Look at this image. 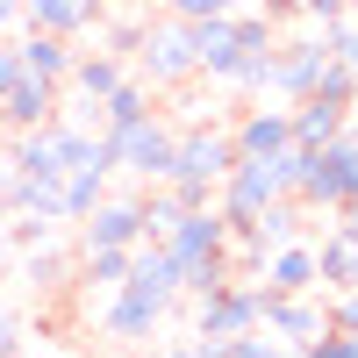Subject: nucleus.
<instances>
[{
	"label": "nucleus",
	"instance_id": "1",
	"mask_svg": "<svg viewBox=\"0 0 358 358\" xmlns=\"http://www.w3.org/2000/svg\"><path fill=\"white\" fill-rule=\"evenodd\" d=\"M187 43H194V79L258 94L265 65H273V43H280V22H265V15H251V8H229V15L187 22Z\"/></svg>",
	"mask_w": 358,
	"mask_h": 358
},
{
	"label": "nucleus",
	"instance_id": "2",
	"mask_svg": "<svg viewBox=\"0 0 358 358\" xmlns=\"http://www.w3.org/2000/svg\"><path fill=\"white\" fill-rule=\"evenodd\" d=\"M236 165V143L222 122H187L172 136V172H165V187L179 208H215V187H222V172Z\"/></svg>",
	"mask_w": 358,
	"mask_h": 358
},
{
	"label": "nucleus",
	"instance_id": "3",
	"mask_svg": "<svg viewBox=\"0 0 358 358\" xmlns=\"http://www.w3.org/2000/svg\"><path fill=\"white\" fill-rule=\"evenodd\" d=\"M172 136H179V122H165V115L151 108L143 122L108 129L101 143H108V165L122 172V179H136V187H165V172H172Z\"/></svg>",
	"mask_w": 358,
	"mask_h": 358
},
{
	"label": "nucleus",
	"instance_id": "4",
	"mask_svg": "<svg viewBox=\"0 0 358 358\" xmlns=\"http://www.w3.org/2000/svg\"><path fill=\"white\" fill-rule=\"evenodd\" d=\"M129 72L151 86V94H179V86H194V43H187V22L151 15V22H143L136 57H129Z\"/></svg>",
	"mask_w": 358,
	"mask_h": 358
},
{
	"label": "nucleus",
	"instance_id": "5",
	"mask_svg": "<svg viewBox=\"0 0 358 358\" xmlns=\"http://www.w3.org/2000/svg\"><path fill=\"white\" fill-rule=\"evenodd\" d=\"M273 201H294L287 179H280V158H236L222 172V187H215V215L236 229V222H251L258 208H273Z\"/></svg>",
	"mask_w": 358,
	"mask_h": 358
},
{
	"label": "nucleus",
	"instance_id": "6",
	"mask_svg": "<svg viewBox=\"0 0 358 358\" xmlns=\"http://www.w3.org/2000/svg\"><path fill=\"white\" fill-rule=\"evenodd\" d=\"M351 194H358V136L344 129V136H330V143L308 158V179H301V194H294V201H301V208H330V215H337Z\"/></svg>",
	"mask_w": 358,
	"mask_h": 358
},
{
	"label": "nucleus",
	"instance_id": "7",
	"mask_svg": "<svg viewBox=\"0 0 358 358\" xmlns=\"http://www.w3.org/2000/svg\"><path fill=\"white\" fill-rule=\"evenodd\" d=\"M322 29H301V36H280L273 43V65H265V79H258V94L265 101H301L308 86H315V72H322Z\"/></svg>",
	"mask_w": 358,
	"mask_h": 358
},
{
	"label": "nucleus",
	"instance_id": "8",
	"mask_svg": "<svg viewBox=\"0 0 358 358\" xmlns=\"http://www.w3.org/2000/svg\"><path fill=\"white\" fill-rule=\"evenodd\" d=\"M143 244V194H101L79 215V251H136Z\"/></svg>",
	"mask_w": 358,
	"mask_h": 358
},
{
	"label": "nucleus",
	"instance_id": "9",
	"mask_svg": "<svg viewBox=\"0 0 358 358\" xmlns=\"http://www.w3.org/2000/svg\"><path fill=\"white\" fill-rule=\"evenodd\" d=\"M258 330L280 337L287 351H301L330 330V308H322V294H265L258 287Z\"/></svg>",
	"mask_w": 358,
	"mask_h": 358
},
{
	"label": "nucleus",
	"instance_id": "10",
	"mask_svg": "<svg viewBox=\"0 0 358 358\" xmlns=\"http://www.w3.org/2000/svg\"><path fill=\"white\" fill-rule=\"evenodd\" d=\"M244 330H258V287L251 280H229V287L208 294V301H194V337L229 344V337H244Z\"/></svg>",
	"mask_w": 358,
	"mask_h": 358
},
{
	"label": "nucleus",
	"instance_id": "11",
	"mask_svg": "<svg viewBox=\"0 0 358 358\" xmlns=\"http://www.w3.org/2000/svg\"><path fill=\"white\" fill-rule=\"evenodd\" d=\"M165 315H172V301H151V294H136V287H108L101 337H115V344H151L165 330Z\"/></svg>",
	"mask_w": 358,
	"mask_h": 358
},
{
	"label": "nucleus",
	"instance_id": "12",
	"mask_svg": "<svg viewBox=\"0 0 358 358\" xmlns=\"http://www.w3.org/2000/svg\"><path fill=\"white\" fill-rule=\"evenodd\" d=\"M158 244L172 251V265H201V258H222L229 251V222L215 215V208H179V222L158 236Z\"/></svg>",
	"mask_w": 358,
	"mask_h": 358
},
{
	"label": "nucleus",
	"instance_id": "13",
	"mask_svg": "<svg viewBox=\"0 0 358 358\" xmlns=\"http://www.w3.org/2000/svg\"><path fill=\"white\" fill-rule=\"evenodd\" d=\"M229 143H236V158H280L287 143H294L287 101H273V108H244V115L229 122Z\"/></svg>",
	"mask_w": 358,
	"mask_h": 358
},
{
	"label": "nucleus",
	"instance_id": "14",
	"mask_svg": "<svg viewBox=\"0 0 358 358\" xmlns=\"http://www.w3.org/2000/svg\"><path fill=\"white\" fill-rule=\"evenodd\" d=\"M258 287H265V294H322V287H315V244H308V236H294V244L265 251V258H258Z\"/></svg>",
	"mask_w": 358,
	"mask_h": 358
},
{
	"label": "nucleus",
	"instance_id": "15",
	"mask_svg": "<svg viewBox=\"0 0 358 358\" xmlns=\"http://www.w3.org/2000/svg\"><path fill=\"white\" fill-rule=\"evenodd\" d=\"M43 122H57V86L22 72L8 94H0V129H8V136H22V129H43Z\"/></svg>",
	"mask_w": 358,
	"mask_h": 358
},
{
	"label": "nucleus",
	"instance_id": "16",
	"mask_svg": "<svg viewBox=\"0 0 358 358\" xmlns=\"http://www.w3.org/2000/svg\"><path fill=\"white\" fill-rule=\"evenodd\" d=\"M129 79V57H115V50H79L72 57V72H65V86H57V94H72V101H108L115 86Z\"/></svg>",
	"mask_w": 358,
	"mask_h": 358
},
{
	"label": "nucleus",
	"instance_id": "17",
	"mask_svg": "<svg viewBox=\"0 0 358 358\" xmlns=\"http://www.w3.org/2000/svg\"><path fill=\"white\" fill-rule=\"evenodd\" d=\"M22 29H50V36H94L101 29V0H22Z\"/></svg>",
	"mask_w": 358,
	"mask_h": 358
},
{
	"label": "nucleus",
	"instance_id": "18",
	"mask_svg": "<svg viewBox=\"0 0 358 358\" xmlns=\"http://www.w3.org/2000/svg\"><path fill=\"white\" fill-rule=\"evenodd\" d=\"M315 244V287L322 294H344V287H358V236L351 229H322V236H308Z\"/></svg>",
	"mask_w": 358,
	"mask_h": 358
},
{
	"label": "nucleus",
	"instance_id": "19",
	"mask_svg": "<svg viewBox=\"0 0 358 358\" xmlns=\"http://www.w3.org/2000/svg\"><path fill=\"white\" fill-rule=\"evenodd\" d=\"M15 57H22V72L29 79H50V86H65V72H72V36H50V29H22L15 36Z\"/></svg>",
	"mask_w": 358,
	"mask_h": 358
},
{
	"label": "nucleus",
	"instance_id": "20",
	"mask_svg": "<svg viewBox=\"0 0 358 358\" xmlns=\"http://www.w3.org/2000/svg\"><path fill=\"white\" fill-rule=\"evenodd\" d=\"M287 122H294V143H301V151H322L330 136H344L351 108L322 101V94H301V101H287Z\"/></svg>",
	"mask_w": 358,
	"mask_h": 358
},
{
	"label": "nucleus",
	"instance_id": "21",
	"mask_svg": "<svg viewBox=\"0 0 358 358\" xmlns=\"http://www.w3.org/2000/svg\"><path fill=\"white\" fill-rule=\"evenodd\" d=\"M122 287L151 294V301H179V265H172V251H165V244H136V251H129V280H122Z\"/></svg>",
	"mask_w": 358,
	"mask_h": 358
},
{
	"label": "nucleus",
	"instance_id": "22",
	"mask_svg": "<svg viewBox=\"0 0 358 358\" xmlns=\"http://www.w3.org/2000/svg\"><path fill=\"white\" fill-rule=\"evenodd\" d=\"M101 115H108V129H129V122H143V115H151V86H143V79L129 72V79H122V86H115V94L101 101ZM108 129H101V136H108Z\"/></svg>",
	"mask_w": 358,
	"mask_h": 358
},
{
	"label": "nucleus",
	"instance_id": "23",
	"mask_svg": "<svg viewBox=\"0 0 358 358\" xmlns=\"http://www.w3.org/2000/svg\"><path fill=\"white\" fill-rule=\"evenodd\" d=\"M72 273H79L86 287H101V294H108V287H122V280H129V251H79Z\"/></svg>",
	"mask_w": 358,
	"mask_h": 358
},
{
	"label": "nucleus",
	"instance_id": "24",
	"mask_svg": "<svg viewBox=\"0 0 358 358\" xmlns=\"http://www.w3.org/2000/svg\"><path fill=\"white\" fill-rule=\"evenodd\" d=\"M143 22H151V8L143 15H101V50H115V57H136V43H143Z\"/></svg>",
	"mask_w": 358,
	"mask_h": 358
},
{
	"label": "nucleus",
	"instance_id": "25",
	"mask_svg": "<svg viewBox=\"0 0 358 358\" xmlns=\"http://www.w3.org/2000/svg\"><path fill=\"white\" fill-rule=\"evenodd\" d=\"M236 273H229V251L222 258H201V265H179V294H194V301H208L215 287H229Z\"/></svg>",
	"mask_w": 358,
	"mask_h": 358
},
{
	"label": "nucleus",
	"instance_id": "26",
	"mask_svg": "<svg viewBox=\"0 0 358 358\" xmlns=\"http://www.w3.org/2000/svg\"><path fill=\"white\" fill-rule=\"evenodd\" d=\"M308 94L337 101V108H358V72H351V65H337V57H322V72H315V86H308Z\"/></svg>",
	"mask_w": 358,
	"mask_h": 358
},
{
	"label": "nucleus",
	"instance_id": "27",
	"mask_svg": "<svg viewBox=\"0 0 358 358\" xmlns=\"http://www.w3.org/2000/svg\"><path fill=\"white\" fill-rule=\"evenodd\" d=\"M322 50H330L337 65H351V72H358V8H344L337 22H322Z\"/></svg>",
	"mask_w": 358,
	"mask_h": 358
},
{
	"label": "nucleus",
	"instance_id": "28",
	"mask_svg": "<svg viewBox=\"0 0 358 358\" xmlns=\"http://www.w3.org/2000/svg\"><path fill=\"white\" fill-rule=\"evenodd\" d=\"M179 222V201H172V187H143V244H158V236Z\"/></svg>",
	"mask_w": 358,
	"mask_h": 358
},
{
	"label": "nucleus",
	"instance_id": "29",
	"mask_svg": "<svg viewBox=\"0 0 358 358\" xmlns=\"http://www.w3.org/2000/svg\"><path fill=\"white\" fill-rule=\"evenodd\" d=\"M22 273L36 280V287H65V273H72V258L57 251V244H36V251L22 258Z\"/></svg>",
	"mask_w": 358,
	"mask_h": 358
},
{
	"label": "nucleus",
	"instance_id": "30",
	"mask_svg": "<svg viewBox=\"0 0 358 358\" xmlns=\"http://www.w3.org/2000/svg\"><path fill=\"white\" fill-rule=\"evenodd\" d=\"M158 15H172V22H208V15H229L236 0H151Z\"/></svg>",
	"mask_w": 358,
	"mask_h": 358
},
{
	"label": "nucleus",
	"instance_id": "31",
	"mask_svg": "<svg viewBox=\"0 0 358 358\" xmlns=\"http://www.w3.org/2000/svg\"><path fill=\"white\" fill-rule=\"evenodd\" d=\"M222 351H229V358H294L280 337H265V330H244V337H229Z\"/></svg>",
	"mask_w": 358,
	"mask_h": 358
},
{
	"label": "nucleus",
	"instance_id": "32",
	"mask_svg": "<svg viewBox=\"0 0 358 358\" xmlns=\"http://www.w3.org/2000/svg\"><path fill=\"white\" fill-rule=\"evenodd\" d=\"M294 358H358V337H344V330H322L315 344H301Z\"/></svg>",
	"mask_w": 358,
	"mask_h": 358
},
{
	"label": "nucleus",
	"instance_id": "33",
	"mask_svg": "<svg viewBox=\"0 0 358 358\" xmlns=\"http://www.w3.org/2000/svg\"><path fill=\"white\" fill-rule=\"evenodd\" d=\"M22 337H29V322H22L15 308H0V358H15V351H22Z\"/></svg>",
	"mask_w": 358,
	"mask_h": 358
},
{
	"label": "nucleus",
	"instance_id": "34",
	"mask_svg": "<svg viewBox=\"0 0 358 358\" xmlns=\"http://www.w3.org/2000/svg\"><path fill=\"white\" fill-rule=\"evenodd\" d=\"M15 79H22V57H15V43H8V36H0V94H8Z\"/></svg>",
	"mask_w": 358,
	"mask_h": 358
},
{
	"label": "nucleus",
	"instance_id": "35",
	"mask_svg": "<svg viewBox=\"0 0 358 358\" xmlns=\"http://www.w3.org/2000/svg\"><path fill=\"white\" fill-rule=\"evenodd\" d=\"M265 22H301V0H258Z\"/></svg>",
	"mask_w": 358,
	"mask_h": 358
},
{
	"label": "nucleus",
	"instance_id": "36",
	"mask_svg": "<svg viewBox=\"0 0 358 358\" xmlns=\"http://www.w3.org/2000/svg\"><path fill=\"white\" fill-rule=\"evenodd\" d=\"M151 0H101V15H143Z\"/></svg>",
	"mask_w": 358,
	"mask_h": 358
},
{
	"label": "nucleus",
	"instance_id": "37",
	"mask_svg": "<svg viewBox=\"0 0 358 358\" xmlns=\"http://www.w3.org/2000/svg\"><path fill=\"white\" fill-rule=\"evenodd\" d=\"M8 29H22V0H0V36Z\"/></svg>",
	"mask_w": 358,
	"mask_h": 358
},
{
	"label": "nucleus",
	"instance_id": "38",
	"mask_svg": "<svg viewBox=\"0 0 358 358\" xmlns=\"http://www.w3.org/2000/svg\"><path fill=\"white\" fill-rule=\"evenodd\" d=\"M143 358H194V344H151Z\"/></svg>",
	"mask_w": 358,
	"mask_h": 358
},
{
	"label": "nucleus",
	"instance_id": "39",
	"mask_svg": "<svg viewBox=\"0 0 358 358\" xmlns=\"http://www.w3.org/2000/svg\"><path fill=\"white\" fill-rule=\"evenodd\" d=\"M0 172H8V129H0Z\"/></svg>",
	"mask_w": 358,
	"mask_h": 358
},
{
	"label": "nucleus",
	"instance_id": "40",
	"mask_svg": "<svg viewBox=\"0 0 358 358\" xmlns=\"http://www.w3.org/2000/svg\"><path fill=\"white\" fill-rule=\"evenodd\" d=\"M344 8H358V0H344Z\"/></svg>",
	"mask_w": 358,
	"mask_h": 358
},
{
	"label": "nucleus",
	"instance_id": "41",
	"mask_svg": "<svg viewBox=\"0 0 358 358\" xmlns=\"http://www.w3.org/2000/svg\"><path fill=\"white\" fill-rule=\"evenodd\" d=\"M236 8H244V0H236Z\"/></svg>",
	"mask_w": 358,
	"mask_h": 358
}]
</instances>
